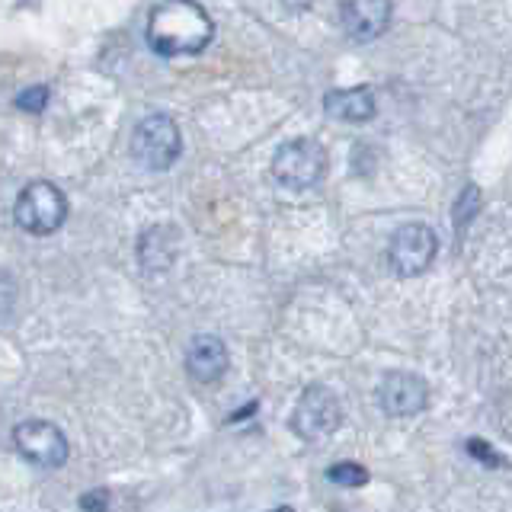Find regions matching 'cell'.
I'll return each instance as SVG.
<instances>
[{
  "label": "cell",
  "instance_id": "17",
  "mask_svg": "<svg viewBox=\"0 0 512 512\" xmlns=\"http://www.w3.org/2000/svg\"><path fill=\"white\" fill-rule=\"evenodd\" d=\"M282 4L288 7V10H308L314 0H282Z\"/></svg>",
  "mask_w": 512,
  "mask_h": 512
},
{
  "label": "cell",
  "instance_id": "4",
  "mask_svg": "<svg viewBox=\"0 0 512 512\" xmlns=\"http://www.w3.org/2000/svg\"><path fill=\"white\" fill-rule=\"evenodd\" d=\"M327 173V151L314 138H292L272 157V176L285 189H311Z\"/></svg>",
  "mask_w": 512,
  "mask_h": 512
},
{
  "label": "cell",
  "instance_id": "15",
  "mask_svg": "<svg viewBox=\"0 0 512 512\" xmlns=\"http://www.w3.org/2000/svg\"><path fill=\"white\" fill-rule=\"evenodd\" d=\"M109 503V493L100 490V493H93V496H80V506L84 509H103Z\"/></svg>",
  "mask_w": 512,
  "mask_h": 512
},
{
  "label": "cell",
  "instance_id": "6",
  "mask_svg": "<svg viewBox=\"0 0 512 512\" xmlns=\"http://www.w3.org/2000/svg\"><path fill=\"white\" fill-rule=\"evenodd\" d=\"M340 420H343V410L336 394L324 388V384H308L295 404L292 429L304 442H320L340 429Z\"/></svg>",
  "mask_w": 512,
  "mask_h": 512
},
{
  "label": "cell",
  "instance_id": "2",
  "mask_svg": "<svg viewBox=\"0 0 512 512\" xmlns=\"http://www.w3.org/2000/svg\"><path fill=\"white\" fill-rule=\"evenodd\" d=\"M13 218L26 234L48 237L61 228L64 218H68V196H64L55 183L36 180L16 196Z\"/></svg>",
  "mask_w": 512,
  "mask_h": 512
},
{
  "label": "cell",
  "instance_id": "3",
  "mask_svg": "<svg viewBox=\"0 0 512 512\" xmlns=\"http://www.w3.org/2000/svg\"><path fill=\"white\" fill-rule=\"evenodd\" d=\"M183 151V135L180 125H176L164 112H154V116H144L135 125L132 135V157L144 170H170L176 164V157Z\"/></svg>",
  "mask_w": 512,
  "mask_h": 512
},
{
  "label": "cell",
  "instance_id": "16",
  "mask_svg": "<svg viewBox=\"0 0 512 512\" xmlns=\"http://www.w3.org/2000/svg\"><path fill=\"white\" fill-rule=\"evenodd\" d=\"M10 292H13V288H10V279L4 276V272H0V314H4V311L10 308Z\"/></svg>",
  "mask_w": 512,
  "mask_h": 512
},
{
  "label": "cell",
  "instance_id": "12",
  "mask_svg": "<svg viewBox=\"0 0 512 512\" xmlns=\"http://www.w3.org/2000/svg\"><path fill=\"white\" fill-rule=\"evenodd\" d=\"M327 480L336 487H346V490H356V487H365L372 474H368L359 461H336L327 468Z\"/></svg>",
  "mask_w": 512,
  "mask_h": 512
},
{
  "label": "cell",
  "instance_id": "8",
  "mask_svg": "<svg viewBox=\"0 0 512 512\" xmlns=\"http://www.w3.org/2000/svg\"><path fill=\"white\" fill-rule=\"evenodd\" d=\"M378 400L388 416H416L429 404V384L413 372H391L381 381Z\"/></svg>",
  "mask_w": 512,
  "mask_h": 512
},
{
  "label": "cell",
  "instance_id": "1",
  "mask_svg": "<svg viewBox=\"0 0 512 512\" xmlns=\"http://www.w3.org/2000/svg\"><path fill=\"white\" fill-rule=\"evenodd\" d=\"M215 39L212 16L196 0H160L148 20V45L164 58L199 55Z\"/></svg>",
  "mask_w": 512,
  "mask_h": 512
},
{
  "label": "cell",
  "instance_id": "5",
  "mask_svg": "<svg viewBox=\"0 0 512 512\" xmlns=\"http://www.w3.org/2000/svg\"><path fill=\"white\" fill-rule=\"evenodd\" d=\"M436 253H439V234L423 221H410V224H400V228L391 234L388 263H391L394 276L413 279V276H423V272L432 266Z\"/></svg>",
  "mask_w": 512,
  "mask_h": 512
},
{
  "label": "cell",
  "instance_id": "14",
  "mask_svg": "<svg viewBox=\"0 0 512 512\" xmlns=\"http://www.w3.org/2000/svg\"><path fill=\"white\" fill-rule=\"evenodd\" d=\"M468 452H471L474 458L484 461L487 468H503V464H506V458L496 455V452H493V448H490L484 439H471V442H468Z\"/></svg>",
  "mask_w": 512,
  "mask_h": 512
},
{
  "label": "cell",
  "instance_id": "13",
  "mask_svg": "<svg viewBox=\"0 0 512 512\" xmlns=\"http://www.w3.org/2000/svg\"><path fill=\"white\" fill-rule=\"evenodd\" d=\"M45 103H48V87H29V90H23L20 96H16V106H20L23 112H42L45 109Z\"/></svg>",
  "mask_w": 512,
  "mask_h": 512
},
{
  "label": "cell",
  "instance_id": "7",
  "mask_svg": "<svg viewBox=\"0 0 512 512\" xmlns=\"http://www.w3.org/2000/svg\"><path fill=\"white\" fill-rule=\"evenodd\" d=\"M13 445L26 461L39 464V468H64L71 455L64 432L48 420H23L13 429Z\"/></svg>",
  "mask_w": 512,
  "mask_h": 512
},
{
  "label": "cell",
  "instance_id": "10",
  "mask_svg": "<svg viewBox=\"0 0 512 512\" xmlns=\"http://www.w3.org/2000/svg\"><path fill=\"white\" fill-rule=\"evenodd\" d=\"M228 346H224L218 336H196L186 349V372L202 381V384H215L224 372H228Z\"/></svg>",
  "mask_w": 512,
  "mask_h": 512
},
{
  "label": "cell",
  "instance_id": "11",
  "mask_svg": "<svg viewBox=\"0 0 512 512\" xmlns=\"http://www.w3.org/2000/svg\"><path fill=\"white\" fill-rule=\"evenodd\" d=\"M324 112L336 122H368L375 119L378 103L372 87H346V90H330L324 96Z\"/></svg>",
  "mask_w": 512,
  "mask_h": 512
},
{
  "label": "cell",
  "instance_id": "9",
  "mask_svg": "<svg viewBox=\"0 0 512 512\" xmlns=\"http://www.w3.org/2000/svg\"><path fill=\"white\" fill-rule=\"evenodd\" d=\"M391 16H394L391 0H343L340 7L343 29L359 42L384 36L391 26Z\"/></svg>",
  "mask_w": 512,
  "mask_h": 512
}]
</instances>
